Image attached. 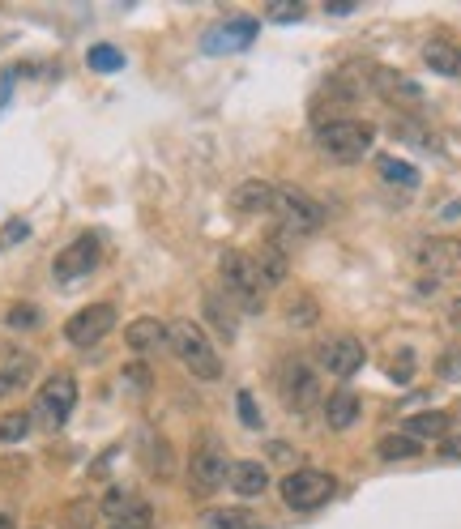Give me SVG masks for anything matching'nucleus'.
Here are the masks:
<instances>
[{
	"mask_svg": "<svg viewBox=\"0 0 461 529\" xmlns=\"http://www.w3.org/2000/svg\"><path fill=\"white\" fill-rule=\"evenodd\" d=\"M77 406V380L69 372H56V376H47L43 380V389L35 397V414H39V423L43 427H65L69 423V414Z\"/></svg>",
	"mask_w": 461,
	"mask_h": 529,
	"instance_id": "6",
	"label": "nucleus"
},
{
	"mask_svg": "<svg viewBox=\"0 0 461 529\" xmlns=\"http://www.w3.org/2000/svg\"><path fill=\"white\" fill-rule=\"evenodd\" d=\"M286 320H291L295 329H312L316 320H321V312H316V299H312V295L291 299V303H286Z\"/></svg>",
	"mask_w": 461,
	"mask_h": 529,
	"instance_id": "27",
	"label": "nucleus"
},
{
	"mask_svg": "<svg viewBox=\"0 0 461 529\" xmlns=\"http://www.w3.org/2000/svg\"><path fill=\"white\" fill-rule=\"evenodd\" d=\"M372 141H376V124L355 120V116H342V120H329L316 128V146H321V154H329L333 163H359V158L372 150Z\"/></svg>",
	"mask_w": 461,
	"mask_h": 529,
	"instance_id": "3",
	"label": "nucleus"
},
{
	"mask_svg": "<svg viewBox=\"0 0 461 529\" xmlns=\"http://www.w3.org/2000/svg\"><path fill=\"white\" fill-rule=\"evenodd\" d=\"M449 320H453V325H457V329H461V295H457V299H453V303H449Z\"/></svg>",
	"mask_w": 461,
	"mask_h": 529,
	"instance_id": "40",
	"label": "nucleus"
},
{
	"mask_svg": "<svg viewBox=\"0 0 461 529\" xmlns=\"http://www.w3.org/2000/svg\"><path fill=\"white\" fill-rule=\"evenodd\" d=\"M278 393H282L286 410L304 414V410H312L316 402H321V380H316V372L304 359H286L278 367Z\"/></svg>",
	"mask_w": 461,
	"mask_h": 529,
	"instance_id": "7",
	"label": "nucleus"
},
{
	"mask_svg": "<svg viewBox=\"0 0 461 529\" xmlns=\"http://www.w3.org/2000/svg\"><path fill=\"white\" fill-rule=\"evenodd\" d=\"M376 171L385 175L389 184H397V188H419V171L410 167V163H402V158H393V154H380L376 158Z\"/></svg>",
	"mask_w": 461,
	"mask_h": 529,
	"instance_id": "24",
	"label": "nucleus"
},
{
	"mask_svg": "<svg viewBox=\"0 0 461 529\" xmlns=\"http://www.w3.org/2000/svg\"><path fill=\"white\" fill-rule=\"evenodd\" d=\"M154 525V508L150 504H133V508H124L116 521H111V529H150Z\"/></svg>",
	"mask_w": 461,
	"mask_h": 529,
	"instance_id": "29",
	"label": "nucleus"
},
{
	"mask_svg": "<svg viewBox=\"0 0 461 529\" xmlns=\"http://www.w3.org/2000/svg\"><path fill=\"white\" fill-rule=\"evenodd\" d=\"M30 427H35V419H30L26 410L0 414V444H22V440L30 436Z\"/></svg>",
	"mask_w": 461,
	"mask_h": 529,
	"instance_id": "26",
	"label": "nucleus"
},
{
	"mask_svg": "<svg viewBox=\"0 0 461 529\" xmlns=\"http://www.w3.org/2000/svg\"><path fill=\"white\" fill-rule=\"evenodd\" d=\"M235 406H240V419L244 427H261V414H257V402H252V393H235Z\"/></svg>",
	"mask_w": 461,
	"mask_h": 529,
	"instance_id": "34",
	"label": "nucleus"
},
{
	"mask_svg": "<svg viewBox=\"0 0 461 529\" xmlns=\"http://www.w3.org/2000/svg\"><path fill=\"white\" fill-rule=\"evenodd\" d=\"M205 525L210 529H265L248 508H214L210 517H205Z\"/></svg>",
	"mask_w": 461,
	"mask_h": 529,
	"instance_id": "25",
	"label": "nucleus"
},
{
	"mask_svg": "<svg viewBox=\"0 0 461 529\" xmlns=\"http://www.w3.org/2000/svg\"><path fill=\"white\" fill-rule=\"evenodd\" d=\"M274 18H278V22H286V18H299V5L291 9V5H286V0H278V9H274Z\"/></svg>",
	"mask_w": 461,
	"mask_h": 529,
	"instance_id": "39",
	"label": "nucleus"
},
{
	"mask_svg": "<svg viewBox=\"0 0 461 529\" xmlns=\"http://www.w3.org/2000/svg\"><path fill=\"white\" fill-rule=\"evenodd\" d=\"M218 274H222V286L240 299L244 312H261L265 303V286H261V274H257V261L240 248H227L218 256Z\"/></svg>",
	"mask_w": 461,
	"mask_h": 529,
	"instance_id": "4",
	"label": "nucleus"
},
{
	"mask_svg": "<svg viewBox=\"0 0 461 529\" xmlns=\"http://www.w3.org/2000/svg\"><path fill=\"white\" fill-rule=\"evenodd\" d=\"M423 60H427V69L440 73V77H461V47L449 39L423 43Z\"/></svg>",
	"mask_w": 461,
	"mask_h": 529,
	"instance_id": "22",
	"label": "nucleus"
},
{
	"mask_svg": "<svg viewBox=\"0 0 461 529\" xmlns=\"http://www.w3.org/2000/svg\"><path fill=\"white\" fill-rule=\"evenodd\" d=\"M124 380H129V389H137V393H146V389H150V367H141V363H133V367H124Z\"/></svg>",
	"mask_w": 461,
	"mask_h": 529,
	"instance_id": "36",
	"label": "nucleus"
},
{
	"mask_svg": "<svg viewBox=\"0 0 461 529\" xmlns=\"http://www.w3.org/2000/svg\"><path fill=\"white\" fill-rule=\"evenodd\" d=\"M205 312H210V320L218 325L222 338H235V316H231L227 308H222V299H218V295H205Z\"/></svg>",
	"mask_w": 461,
	"mask_h": 529,
	"instance_id": "30",
	"label": "nucleus"
},
{
	"mask_svg": "<svg viewBox=\"0 0 461 529\" xmlns=\"http://www.w3.org/2000/svg\"><path fill=\"white\" fill-rule=\"evenodd\" d=\"M5 320H9V329H35L43 316H39L35 303H13V308L5 312Z\"/></svg>",
	"mask_w": 461,
	"mask_h": 529,
	"instance_id": "31",
	"label": "nucleus"
},
{
	"mask_svg": "<svg viewBox=\"0 0 461 529\" xmlns=\"http://www.w3.org/2000/svg\"><path fill=\"white\" fill-rule=\"evenodd\" d=\"M35 380V359L30 355H9L5 363H0V397H13V393H22L26 384Z\"/></svg>",
	"mask_w": 461,
	"mask_h": 529,
	"instance_id": "20",
	"label": "nucleus"
},
{
	"mask_svg": "<svg viewBox=\"0 0 461 529\" xmlns=\"http://www.w3.org/2000/svg\"><path fill=\"white\" fill-rule=\"evenodd\" d=\"M124 342H129L133 355H150V350L167 346V325L158 316H137L129 329H124Z\"/></svg>",
	"mask_w": 461,
	"mask_h": 529,
	"instance_id": "16",
	"label": "nucleus"
},
{
	"mask_svg": "<svg viewBox=\"0 0 461 529\" xmlns=\"http://www.w3.org/2000/svg\"><path fill=\"white\" fill-rule=\"evenodd\" d=\"M65 525H69V529H90V525H94V504H86V500H82V504H73Z\"/></svg>",
	"mask_w": 461,
	"mask_h": 529,
	"instance_id": "35",
	"label": "nucleus"
},
{
	"mask_svg": "<svg viewBox=\"0 0 461 529\" xmlns=\"http://www.w3.org/2000/svg\"><path fill=\"white\" fill-rule=\"evenodd\" d=\"M419 453H423V444L402 436V431H397V436H380L376 440V457L380 461H415Z\"/></svg>",
	"mask_w": 461,
	"mask_h": 529,
	"instance_id": "23",
	"label": "nucleus"
},
{
	"mask_svg": "<svg viewBox=\"0 0 461 529\" xmlns=\"http://www.w3.org/2000/svg\"><path fill=\"white\" fill-rule=\"evenodd\" d=\"M436 376L449 380V384H461V346H449V350H444L440 363H436Z\"/></svg>",
	"mask_w": 461,
	"mask_h": 529,
	"instance_id": "32",
	"label": "nucleus"
},
{
	"mask_svg": "<svg viewBox=\"0 0 461 529\" xmlns=\"http://www.w3.org/2000/svg\"><path fill=\"white\" fill-rule=\"evenodd\" d=\"M274 192H278V184H269V180H244L231 192V210L235 214H269L274 210Z\"/></svg>",
	"mask_w": 461,
	"mask_h": 529,
	"instance_id": "15",
	"label": "nucleus"
},
{
	"mask_svg": "<svg viewBox=\"0 0 461 529\" xmlns=\"http://www.w3.org/2000/svg\"><path fill=\"white\" fill-rule=\"evenodd\" d=\"M227 478H231V461L218 444L197 448L193 461H188V487L197 495H214L218 487H227Z\"/></svg>",
	"mask_w": 461,
	"mask_h": 529,
	"instance_id": "9",
	"label": "nucleus"
},
{
	"mask_svg": "<svg viewBox=\"0 0 461 529\" xmlns=\"http://www.w3.org/2000/svg\"><path fill=\"white\" fill-rule=\"evenodd\" d=\"M167 346L176 350V359L193 372V380H218L222 376V359L197 320H171L167 325Z\"/></svg>",
	"mask_w": 461,
	"mask_h": 529,
	"instance_id": "2",
	"label": "nucleus"
},
{
	"mask_svg": "<svg viewBox=\"0 0 461 529\" xmlns=\"http://www.w3.org/2000/svg\"><path fill=\"white\" fill-rule=\"evenodd\" d=\"M257 18H231V22H222L214 30H205V52H244V47H252V39H257Z\"/></svg>",
	"mask_w": 461,
	"mask_h": 529,
	"instance_id": "14",
	"label": "nucleus"
},
{
	"mask_svg": "<svg viewBox=\"0 0 461 529\" xmlns=\"http://www.w3.org/2000/svg\"><path fill=\"white\" fill-rule=\"evenodd\" d=\"M0 529H13V517H9V512H0Z\"/></svg>",
	"mask_w": 461,
	"mask_h": 529,
	"instance_id": "41",
	"label": "nucleus"
},
{
	"mask_svg": "<svg viewBox=\"0 0 461 529\" xmlns=\"http://www.w3.org/2000/svg\"><path fill=\"white\" fill-rule=\"evenodd\" d=\"M103 261V244H99V235H77L73 244H65L56 252V261H52V274L60 282H77V278H90L94 269H99Z\"/></svg>",
	"mask_w": 461,
	"mask_h": 529,
	"instance_id": "8",
	"label": "nucleus"
},
{
	"mask_svg": "<svg viewBox=\"0 0 461 529\" xmlns=\"http://www.w3.org/2000/svg\"><path fill=\"white\" fill-rule=\"evenodd\" d=\"M333 491H338V478L325 470H291L282 478V500L295 512H316L333 500Z\"/></svg>",
	"mask_w": 461,
	"mask_h": 529,
	"instance_id": "5",
	"label": "nucleus"
},
{
	"mask_svg": "<svg viewBox=\"0 0 461 529\" xmlns=\"http://www.w3.org/2000/svg\"><path fill=\"white\" fill-rule=\"evenodd\" d=\"M227 487L235 495H244V500H252V495H265L269 487V470L261 466V461H235L231 466V478H227Z\"/></svg>",
	"mask_w": 461,
	"mask_h": 529,
	"instance_id": "17",
	"label": "nucleus"
},
{
	"mask_svg": "<svg viewBox=\"0 0 461 529\" xmlns=\"http://www.w3.org/2000/svg\"><path fill=\"white\" fill-rule=\"evenodd\" d=\"M363 414V402H359V393H351V389H338L325 402V423L333 427V431H346V427H355V419Z\"/></svg>",
	"mask_w": 461,
	"mask_h": 529,
	"instance_id": "21",
	"label": "nucleus"
},
{
	"mask_svg": "<svg viewBox=\"0 0 461 529\" xmlns=\"http://www.w3.org/2000/svg\"><path fill=\"white\" fill-rule=\"evenodd\" d=\"M124 508H133V500H129V491H124V487H111L107 495H103V512H107V517L111 521H116L120 517V512Z\"/></svg>",
	"mask_w": 461,
	"mask_h": 529,
	"instance_id": "33",
	"label": "nucleus"
},
{
	"mask_svg": "<svg viewBox=\"0 0 461 529\" xmlns=\"http://www.w3.org/2000/svg\"><path fill=\"white\" fill-rule=\"evenodd\" d=\"M316 359H321V367L329 376L351 380L363 367V342L359 338H333V342H325L321 350H316Z\"/></svg>",
	"mask_w": 461,
	"mask_h": 529,
	"instance_id": "13",
	"label": "nucleus"
},
{
	"mask_svg": "<svg viewBox=\"0 0 461 529\" xmlns=\"http://www.w3.org/2000/svg\"><path fill=\"white\" fill-rule=\"evenodd\" d=\"M449 427H453V419L444 410H423V414H410L406 419V431L402 436H410V440H444L449 436Z\"/></svg>",
	"mask_w": 461,
	"mask_h": 529,
	"instance_id": "19",
	"label": "nucleus"
},
{
	"mask_svg": "<svg viewBox=\"0 0 461 529\" xmlns=\"http://www.w3.org/2000/svg\"><path fill=\"white\" fill-rule=\"evenodd\" d=\"M368 86L380 94V99H389L397 107H419L423 103L419 82H410V77L397 73V69H385V64H372L368 69Z\"/></svg>",
	"mask_w": 461,
	"mask_h": 529,
	"instance_id": "12",
	"label": "nucleus"
},
{
	"mask_svg": "<svg viewBox=\"0 0 461 529\" xmlns=\"http://www.w3.org/2000/svg\"><path fill=\"white\" fill-rule=\"evenodd\" d=\"M111 329H116V308L111 303H90V308L73 312L65 320V338L73 346H99Z\"/></svg>",
	"mask_w": 461,
	"mask_h": 529,
	"instance_id": "10",
	"label": "nucleus"
},
{
	"mask_svg": "<svg viewBox=\"0 0 461 529\" xmlns=\"http://www.w3.org/2000/svg\"><path fill=\"white\" fill-rule=\"evenodd\" d=\"M274 244H282L286 252H291L295 239H308L325 227V205L321 201H312L308 192H299V188H278L274 192Z\"/></svg>",
	"mask_w": 461,
	"mask_h": 529,
	"instance_id": "1",
	"label": "nucleus"
},
{
	"mask_svg": "<svg viewBox=\"0 0 461 529\" xmlns=\"http://www.w3.org/2000/svg\"><path fill=\"white\" fill-rule=\"evenodd\" d=\"M440 453L444 457H461V431H457V436H444L440 440Z\"/></svg>",
	"mask_w": 461,
	"mask_h": 529,
	"instance_id": "38",
	"label": "nucleus"
},
{
	"mask_svg": "<svg viewBox=\"0 0 461 529\" xmlns=\"http://www.w3.org/2000/svg\"><path fill=\"white\" fill-rule=\"evenodd\" d=\"M86 64L94 73H116V69H124V52H116L111 43H99V47H90L86 52Z\"/></svg>",
	"mask_w": 461,
	"mask_h": 529,
	"instance_id": "28",
	"label": "nucleus"
},
{
	"mask_svg": "<svg viewBox=\"0 0 461 529\" xmlns=\"http://www.w3.org/2000/svg\"><path fill=\"white\" fill-rule=\"evenodd\" d=\"M252 261H257V274H261V286H265V291H274V286H282V282H286V274H291V261H286V248H282V244H274V239H269V244L261 248V256H252Z\"/></svg>",
	"mask_w": 461,
	"mask_h": 529,
	"instance_id": "18",
	"label": "nucleus"
},
{
	"mask_svg": "<svg viewBox=\"0 0 461 529\" xmlns=\"http://www.w3.org/2000/svg\"><path fill=\"white\" fill-rule=\"evenodd\" d=\"M26 231H30V227H26V222H22V218H13V222H9V227H5V231H0V248H13V239H26Z\"/></svg>",
	"mask_w": 461,
	"mask_h": 529,
	"instance_id": "37",
	"label": "nucleus"
},
{
	"mask_svg": "<svg viewBox=\"0 0 461 529\" xmlns=\"http://www.w3.org/2000/svg\"><path fill=\"white\" fill-rule=\"evenodd\" d=\"M415 261H419L423 274H432V278H453V274H461V239H453V235L423 239V244L415 248Z\"/></svg>",
	"mask_w": 461,
	"mask_h": 529,
	"instance_id": "11",
	"label": "nucleus"
}]
</instances>
